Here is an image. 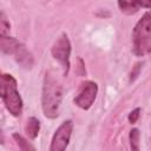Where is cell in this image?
<instances>
[{"instance_id":"cell-9","label":"cell","mask_w":151,"mask_h":151,"mask_svg":"<svg viewBox=\"0 0 151 151\" xmlns=\"http://www.w3.org/2000/svg\"><path fill=\"white\" fill-rule=\"evenodd\" d=\"M39 130H40V122L35 117H29L27 119L26 126H25V131H26L27 136L31 139H34V138H37Z\"/></svg>"},{"instance_id":"cell-5","label":"cell","mask_w":151,"mask_h":151,"mask_svg":"<svg viewBox=\"0 0 151 151\" xmlns=\"http://www.w3.org/2000/svg\"><path fill=\"white\" fill-rule=\"evenodd\" d=\"M73 123L71 120H65L54 132L51 140L50 151H65L72 134Z\"/></svg>"},{"instance_id":"cell-14","label":"cell","mask_w":151,"mask_h":151,"mask_svg":"<svg viewBox=\"0 0 151 151\" xmlns=\"http://www.w3.org/2000/svg\"><path fill=\"white\" fill-rule=\"evenodd\" d=\"M140 68H142V63H137V64L132 67V71H131V74H130V83H132V81L136 80V78L139 76Z\"/></svg>"},{"instance_id":"cell-7","label":"cell","mask_w":151,"mask_h":151,"mask_svg":"<svg viewBox=\"0 0 151 151\" xmlns=\"http://www.w3.org/2000/svg\"><path fill=\"white\" fill-rule=\"evenodd\" d=\"M13 55L15 58V61L20 66H22L24 68H32V66L34 64V59H33L32 53L25 47V45L20 44Z\"/></svg>"},{"instance_id":"cell-3","label":"cell","mask_w":151,"mask_h":151,"mask_svg":"<svg viewBox=\"0 0 151 151\" xmlns=\"http://www.w3.org/2000/svg\"><path fill=\"white\" fill-rule=\"evenodd\" d=\"M133 52L137 55L151 53V11L146 12L136 24L132 32Z\"/></svg>"},{"instance_id":"cell-11","label":"cell","mask_w":151,"mask_h":151,"mask_svg":"<svg viewBox=\"0 0 151 151\" xmlns=\"http://www.w3.org/2000/svg\"><path fill=\"white\" fill-rule=\"evenodd\" d=\"M13 138H14V140L17 142V144H18L20 151H35V149L33 147V145H32L26 138H24L21 134H19V133H13Z\"/></svg>"},{"instance_id":"cell-1","label":"cell","mask_w":151,"mask_h":151,"mask_svg":"<svg viewBox=\"0 0 151 151\" xmlns=\"http://www.w3.org/2000/svg\"><path fill=\"white\" fill-rule=\"evenodd\" d=\"M63 99V88L60 83L50 73L45 74L41 96V107L45 117L57 118L59 116V109Z\"/></svg>"},{"instance_id":"cell-2","label":"cell","mask_w":151,"mask_h":151,"mask_svg":"<svg viewBox=\"0 0 151 151\" xmlns=\"http://www.w3.org/2000/svg\"><path fill=\"white\" fill-rule=\"evenodd\" d=\"M17 86V80L12 74H1V99L6 109L14 117L20 116L22 112V99Z\"/></svg>"},{"instance_id":"cell-16","label":"cell","mask_w":151,"mask_h":151,"mask_svg":"<svg viewBox=\"0 0 151 151\" xmlns=\"http://www.w3.org/2000/svg\"><path fill=\"white\" fill-rule=\"evenodd\" d=\"M139 7H144V8H150L151 9V0H142V1H137Z\"/></svg>"},{"instance_id":"cell-13","label":"cell","mask_w":151,"mask_h":151,"mask_svg":"<svg viewBox=\"0 0 151 151\" xmlns=\"http://www.w3.org/2000/svg\"><path fill=\"white\" fill-rule=\"evenodd\" d=\"M9 29H11V25L7 21V19L5 18V14L1 13V20H0V34H1V37H6L9 33Z\"/></svg>"},{"instance_id":"cell-15","label":"cell","mask_w":151,"mask_h":151,"mask_svg":"<svg viewBox=\"0 0 151 151\" xmlns=\"http://www.w3.org/2000/svg\"><path fill=\"white\" fill-rule=\"evenodd\" d=\"M139 114H140V109H139V107H137V109L132 110V111L130 112V114H129V118H127V119H129V123L134 124V123L138 120Z\"/></svg>"},{"instance_id":"cell-10","label":"cell","mask_w":151,"mask_h":151,"mask_svg":"<svg viewBox=\"0 0 151 151\" xmlns=\"http://www.w3.org/2000/svg\"><path fill=\"white\" fill-rule=\"evenodd\" d=\"M118 7H119L122 13L127 14V15L137 13L140 8L138 6L137 1H118Z\"/></svg>"},{"instance_id":"cell-6","label":"cell","mask_w":151,"mask_h":151,"mask_svg":"<svg viewBox=\"0 0 151 151\" xmlns=\"http://www.w3.org/2000/svg\"><path fill=\"white\" fill-rule=\"evenodd\" d=\"M98 85L93 81H85L81 84L80 90L74 98V104L83 110H88L96 100Z\"/></svg>"},{"instance_id":"cell-12","label":"cell","mask_w":151,"mask_h":151,"mask_svg":"<svg viewBox=\"0 0 151 151\" xmlns=\"http://www.w3.org/2000/svg\"><path fill=\"white\" fill-rule=\"evenodd\" d=\"M139 130L138 129H132L130 131L129 138H130V146L132 151H140L139 150Z\"/></svg>"},{"instance_id":"cell-8","label":"cell","mask_w":151,"mask_h":151,"mask_svg":"<svg viewBox=\"0 0 151 151\" xmlns=\"http://www.w3.org/2000/svg\"><path fill=\"white\" fill-rule=\"evenodd\" d=\"M21 42L18 41L15 38L12 37H0V48L2 51V53L5 54H14L15 50L18 48V46Z\"/></svg>"},{"instance_id":"cell-4","label":"cell","mask_w":151,"mask_h":151,"mask_svg":"<svg viewBox=\"0 0 151 151\" xmlns=\"http://www.w3.org/2000/svg\"><path fill=\"white\" fill-rule=\"evenodd\" d=\"M52 55L54 57V59H57L63 68H64V74L67 76L68 71H70V55H71V42L68 40V37L64 33L61 34L57 41L53 44L52 46Z\"/></svg>"}]
</instances>
